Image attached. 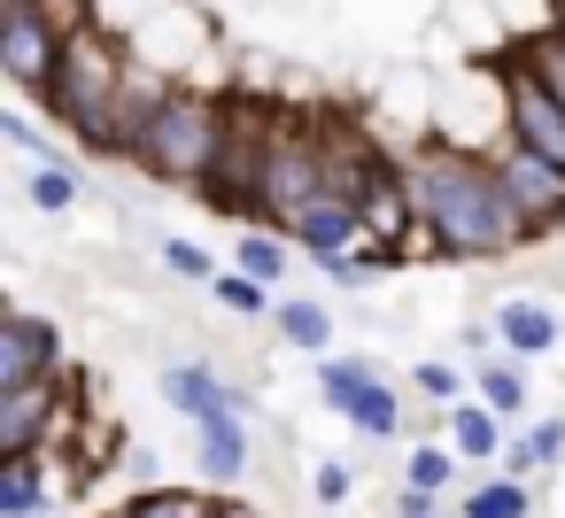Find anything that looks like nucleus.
I'll list each match as a JSON object with an SVG mask.
<instances>
[{
	"label": "nucleus",
	"mask_w": 565,
	"mask_h": 518,
	"mask_svg": "<svg viewBox=\"0 0 565 518\" xmlns=\"http://www.w3.org/2000/svg\"><path fill=\"white\" fill-rule=\"evenodd\" d=\"M403 179H411V209H418L426 248L449 263H495V256H519L534 240L526 217L511 209L488 148L418 140V148H403Z\"/></svg>",
	"instance_id": "1"
},
{
	"label": "nucleus",
	"mask_w": 565,
	"mask_h": 518,
	"mask_svg": "<svg viewBox=\"0 0 565 518\" xmlns=\"http://www.w3.org/2000/svg\"><path fill=\"white\" fill-rule=\"evenodd\" d=\"M125 78H132V47L109 40L102 24H86V32L63 47V71H55L47 109H55V125H63L86 155H117V94H125Z\"/></svg>",
	"instance_id": "2"
},
{
	"label": "nucleus",
	"mask_w": 565,
	"mask_h": 518,
	"mask_svg": "<svg viewBox=\"0 0 565 518\" xmlns=\"http://www.w3.org/2000/svg\"><path fill=\"white\" fill-rule=\"evenodd\" d=\"M225 132H233V94H225V86H179V94L163 101V117L140 132L132 171L202 194L210 171H217V155H225Z\"/></svg>",
	"instance_id": "3"
},
{
	"label": "nucleus",
	"mask_w": 565,
	"mask_h": 518,
	"mask_svg": "<svg viewBox=\"0 0 565 518\" xmlns=\"http://www.w3.org/2000/svg\"><path fill=\"white\" fill-rule=\"evenodd\" d=\"M326 194H333V125L279 101V132H271V163H264V217L256 225L295 233V217L310 202H326Z\"/></svg>",
	"instance_id": "4"
},
{
	"label": "nucleus",
	"mask_w": 565,
	"mask_h": 518,
	"mask_svg": "<svg viewBox=\"0 0 565 518\" xmlns=\"http://www.w3.org/2000/svg\"><path fill=\"white\" fill-rule=\"evenodd\" d=\"M271 132H279V101L271 94H248L233 86V132H225V155L202 186V202L233 225H256L264 217V163H271Z\"/></svg>",
	"instance_id": "5"
},
{
	"label": "nucleus",
	"mask_w": 565,
	"mask_h": 518,
	"mask_svg": "<svg viewBox=\"0 0 565 518\" xmlns=\"http://www.w3.org/2000/svg\"><path fill=\"white\" fill-rule=\"evenodd\" d=\"M318 395H326V410H341L372 441H395L403 433V395H395V379L372 356H326L318 364Z\"/></svg>",
	"instance_id": "6"
},
{
	"label": "nucleus",
	"mask_w": 565,
	"mask_h": 518,
	"mask_svg": "<svg viewBox=\"0 0 565 518\" xmlns=\"http://www.w3.org/2000/svg\"><path fill=\"white\" fill-rule=\"evenodd\" d=\"M63 425H71V371L9 387V395H0V464L40 456L47 441H63Z\"/></svg>",
	"instance_id": "7"
},
{
	"label": "nucleus",
	"mask_w": 565,
	"mask_h": 518,
	"mask_svg": "<svg viewBox=\"0 0 565 518\" xmlns=\"http://www.w3.org/2000/svg\"><path fill=\"white\" fill-rule=\"evenodd\" d=\"M488 163H495V179H503V194H511V209L526 217L534 240L565 233V171H557V163L526 155L519 140H488Z\"/></svg>",
	"instance_id": "8"
},
{
	"label": "nucleus",
	"mask_w": 565,
	"mask_h": 518,
	"mask_svg": "<svg viewBox=\"0 0 565 518\" xmlns=\"http://www.w3.org/2000/svg\"><path fill=\"white\" fill-rule=\"evenodd\" d=\"M495 86H503V140H519L526 155L565 171V101H550L511 55H495Z\"/></svg>",
	"instance_id": "9"
},
{
	"label": "nucleus",
	"mask_w": 565,
	"mask_h": 518,
	"mask_svg": "<svg viewBox=\"0 0 565 518\" xmlns=\"http://www.w3.org/2000/svg\"><path fill=\"white\" fill-rule=\"evenodd\" d=\"M156 387H163V402H171L186 425H210V418H256V395L233 387V379H217V371L194 364V356H186V364H163Z\"/></svg>",
	"instance_id": "10"
},
{
	"label": "nucleus",
	"mask_w": 565,
	"mask_h": 518,
	"mask_svg": "<svg viewBox=\"0 0 565 518\" xmlns=\"http://www.w3.org/2000/svg\"><path fill=\"white\" fill-rule=\"evenodd\" d=\"M55 371H63V325L32 317V310L0 317V395L32 387V379H55Z\"/></svg>",
	"instance_id": "11"
},
{
	"label": "nucleus",
	"mask_w": 565,
	"mask_h": 518,
	"mask_svg": "<svg viewBox=\"0 0 565 518\" xmlns=\"http://www.w3.org/2000/svg\"><path fill=\"white\" fill-rule=\"evenodd\" d=\"M287 240L326 271V263H341V256H356V248H364V217H356V202H349V194H326V202H310V209L295 217V233H287Z\"/></svg>",
	"instance_id": "12"
},
{
	"label": "nucleus",
	"mask_w": 565,
	"mask_h": 518,
	"mask_svg": "<svg viewBox=\"0 0 565 518\" xmlns=\"http://www.w3.org/2000/svg\"><path fill=\"white\" fill-rule=\"evenodd\" d=\"M495 341H503L511 364H534V356L557 348V310L534 302V294H511V302H495Z\"/></svg>",
	"instance_id": "13"
},
{
	"label": "nucleus",
	"mask_w": 565,
	"mask_h": 518,
	"mask_svg": "<svg viewBox=\"0 0 565 518\" xmlns=\"http://www.w3.org/2000/svg\"><path fill=\"white\" fill-rule=\"evenodd\" d=\"M194 464L210 487H241L248 479V418H210L194 425Z\"/></svg>",
	"instance_id": "14"
},
{
	"label": "nucleus",
	"mask_w": 565,
	"mask_h": 518,
	"mask_svg": "<svg viewBox=\"0 0 565 518\" xmlns=\"http://www.w3.org/2000/svg\"><path fill=\"white\" fill-rule=\"evenodd\" d=\"M55 503H63V487L47 479V456L0 464V518H47Z\"/></svg>",
	"instance_id": "15"
},
{
	"label": "nucleus",
	"mask_w": 565,
	"mask_h": 518,
	"mask_svg": "<svg viewBox=\"0 0 565 518\" xmlns=\"http://www.w3.org/2000/svg\"><path fill=\"white\" fill-rule=\"evenodd\" d=\"M287 263H295V240H287L279 225H241V240H233V271H248L256 287H279Z\"/></svg>",
	"instance_id": "16"
},
{
	"label": "nucleus",
	"mask_w": 565,
	"mask_h": 518,
	"mask_svg": "<svg viewBox=\"0 0 565 518\" xmlns=\"http://www.w3.org/2000/svg\"><path fill=\"white\" fill-rule=\"evenodd\" d=\"M449 449L465 456V464H503V418L488 410V402H457L449 410Z\"/></svg>",
	"instance_id": "17"
},
{
	"label": "nucleus",
	"mask_w": 565,
	"mask_h": 518,
	"mask_svg": "<svg viewBox=\"0 0 565 518\" xmlns=\"http://www.w3.org/2000/svg\"><path fill=\"white\" fill-rule=\"evenodd\" d=\"M271 317H279V341H287V348H302V356H318V364L333 356V310H326V302H302V294H295V302H279Z\"/></svg>",
	"instance_id": "18"
},
{
	"label": "nucleus",
	"mask_w": 565,
	"mask_h": 518,
	"mask_svg": "<svg viewBox=\"0 0 565 518\" xmlns=\"http://www.w3.org/2000/svg\"><path fill=\"white\" fill-rule=\"evenodd\" d=\"M526 395H534V387H526V371H519L511 356H495V364H480V371H472V402H488L503 425H519V418H526Z\"/></svg>",
	"instance_id": "19"
},
{
	"label": "nucleus",
	"mask_w": 565,
	"mask_h": 518,
	"mask_svg": "<svg viewBox=\"0 0 565 518\" xmlns=\"http://www.w3.org/2000/svg\"><path fill=\"white\" fill-rule=\"evenodd\" d=\"M557 456H565V418H534L526 433H511V449H503V464H495V472L526 479V472H550Z\"/></svg>",
	"instance_id": "20"
},
{
	"label": "nucleus",
	"mask_w": 565,
	"mask_h": 518,
	"mask_svg": "<svg viewBox=\"0 0 565 518\" xmlns=\"http://www.w3.org/2000/svg\"><path fill=\"white\" fill-rule=\"evenodd\" d=\"M503 55H511V63H519V71H526V78H534V86H542L550 101H565V32H534V40H511Z\"/></svg>",
	"instance_id": "21"
},
{
	"label": "nucleus",
	"mask_w": 565,
	"mask_h": 518,
	"mask_svg": "<svg viewBox=\"0 0 565 518\" xmlns=\"http://www.w3.org/2000/svg\"><path fill=\"white\" fill-rule=\"evenodd\" d=\"M534 510V495H526V479H511V472H495V479H480L472 495H465V510L457 518H526Z\"/></svg>",
	"instance_id": "22"
},
{
	"label": "nucleus",
	"mask_w": 565,
	"mask_h": 518,
	"mask_svg": "<svg viewBox=\"0 0 565 518\" xmlns=\"http://www.w3.org/2000/svg\"><path fill=\"white\" fill-rule=\"evenodd\" d=\"M117 518H217V503L194 495V487H140Z\"/></svg>",
	"instance_id": "23"
},
{
	"label": "nucleus",
	"mask_w": 565,
	"mask_h": 518,
	"mask_svg": "<svg viewBox=\"0 0 565 518\" xmlns=\"http://www.w3.org/2000/svg\"><path fill=\"white\" fill-rule=\"evenodd\" d=\"M457 449H434V441H418L411 456H403V487H418V495H449L457 487Z\"/></svg>",
	"instance_id": "24"
},
{
	"label": "nucleus",
	"mask_w": 565,
	"mask_h": 518,
	"mask_svg": "<svg viewBox=\"0 0 565 518\" xmlns=\"http://www.w3.org/2000/svg\"><path fill=\"white\" fill-rule=\"evenodd\" d=\"M86 202V179L71 171V163H40L32 171V209H47V217H71Z\"/></svg>",
	"instance_id": "25"
},
{
	"label": "nucleus",
	"mask_w": 565,
	"mask_h": 518,
	"mask_svg": "<svg viewBox=\"0 0 565 518\" xmlns=\"http://www.w3.org/2000/svg\"><path fill=\"white\" fill-rule=\"evenodd\" d=\"M411 387L434 402V410H457V402H472V379L457 371V364H441V356H426V364H411Z\"/></svg>",
	"instance_id": "26"
},
{
	"label": "nucleus",
	"mask_w": 565,
	"mask_h": 518,
	"mask_svg": "<svg viewBox=\"0 0 565 518\" xmlns=\"http://www.w3.org/2000/svg\"><path fill=\"white\" fill-rule=\"evenodd\" d=\"M210 294H217L233 317H264V310H279V302H271V287H256L248 271H217V287H210Z\"/></svg>",
	"instance_id": "27"
},
{
	"label": "nucleus",
	"mask_w": 565,
	"mask_h": 518,
	"mask_svg": "<svg viewBox=\"0 0 565 518\" xmlns=\"http://www.w3.org/2000/svg\"><path fill=\"white\" fill-rule=\"evenodd\" d=\"M163 271L186 279V287H217V263H210L202 240H163Z\"/></svg>",
	"instance_id": "28"
},
{
	"label": "nucleus",
	"mask_w": 565,
	"mask_h": 518,
	"mask_svg": "<svg viewBox=\"0 0 565 518\" xmlns=\"http://www.w3.org/2000/svg\"><path fill=\"white\" fill-rule=\"evenodd\" d=\"M310 495H318L326 510H341V503L356 495V472H349L341 456H318V464H310Z\"/></svg>",
	"instance_id": "29"
},
{
	"label": "nucleus",
	"mask_w": 565,
	"mask_h": 518,
	"mask_svg": "<svg viewBox=\"0 0 565 518\" xmlns=\"http://www.w3.org/2000/svg\"><path fill=\"white\" fill-rule=\"evenodd\" d=\"M0 140L24 148V155H32V171H40V163H63V148H47V140L32 132V117H24V109H0Z\"/></svg>",
	"instance_id": "30"
},
{
	"label": "nucleus",
	"mask_w": 565,
	"mask_h": 518,
	"mask_svg": "<svg viewBox=\"0 0 565 518\" xmlns=\"http://www.w3.org/2000/svg\"><path fill=\"white\" fill-rule=\"evenodd\" d=\"M395 518H441V495H418V487H403V495H395Z\"/></svg>",
	"instance_id": "31"
},
{
	"label": "nucleus",
	"mask_w": 565,
	"mask_h": 518,
	"mask_svg": "<svg viewBox=\"0 0 565 518\" xmlns=\"http://www.w3.org/2000/svg\"><path fill=\"white\" fill-rule=\"evenodd\" d=\"M217 518H264V510H248V503H217Z\"/></svg>",
	"instance_id": "32"
}]
</instances>
